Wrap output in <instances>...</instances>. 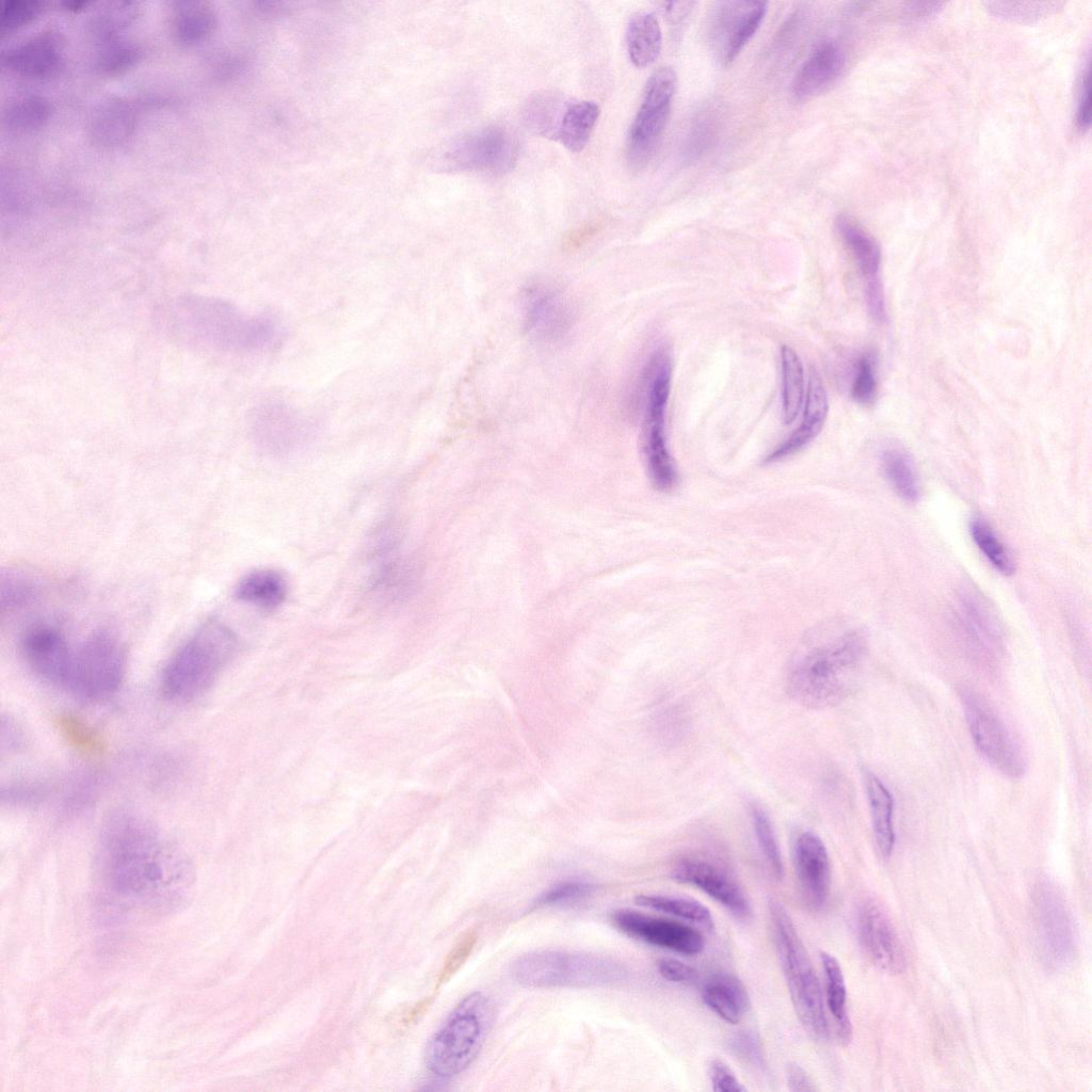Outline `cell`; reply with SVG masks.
Masks as SVG:
<instances>
[{
    "instance_id": "obj_1",
    "label": "cell",
    "mask_w": 1092,
    "mask_h": 1092,
    "mask_svg": "<svg viewBox=\"0 0 1092 1092\" xmlns=\"http://www.w3.org/2000/svg\"><path fill=\"white\" fill-rule=\"evenodd\" d=\"M98 866L108 897L140 911L178 908L194 882L187 856L152 824L128 813L115 814L105 824Z\"/></svg>"
},
{
    "instance_id": "obj_2",
    "label": "cell",
    "mask_w": 1092,
    "mask_h": 1092,
    "mask_svg": "<svg viewBox=\"0 0 1092 1092\" xmlns=\"http://www.w3.org/2000/svg\"><path fill=\"white\" fill-rule=\"evenodd\" d=\"M865 643L856 632L813 639L796 656L788 689L800 704L822 708L840 702L855 686Z\"/></svg>"
},
{
    "instance_id": "obj_3",
    "label": "cell",
    "mask_w": 1092,
    "mask_h": 1092,
    "mask_svg": "<svg viewBox=\"0 0 1092 1092\" xmlns=\"http://www.w3.org/2000/svg\"><path fill=\"white\" fill-rule=\"evenodd\" d=\"M238 648L236 635L226 625H202L171 657L162 674V691L174 701L203 694L218 678Z\"/></svg>"
},
{
    "instance_id": "obj_4",
    "label": "cell",
    "mask_w": 1092,
    "mask_h": 1092,
    "mask_svg": "<svg viewBox=\"0 0 1092 1092\" xmlns=\"http://www.w3.org/2000/svg\"><path fill=\"white\" fill-rule=\"evenodd\" d=\"M494 1021V1006L481 992L466 995L428 1042L425 1063L438 1077L464 1072L481 1050Z\"/></svg>"
},
{
    "instance_id": "obj_5",
    "label": "cell",
    "mask_w": 1092,
    "mask_h": 1092,
    "mask_svg": "<svg viewBox=\"0 0 1092 1092\" xmlns=\"http://www.w3.org/2000/svg\"><path fill=\"white\" fill-rule=\"evenodd\" d=\"M769 912L777 956L796 1014L809 1034L824 1040L829 1035V1022L813 963L784 906L771 901Z\"/></svg>"
},
{
    "instance_id": "obj_6",
    "label": "cell",
    "mask_w": 1092,
    "mask_h": 1092,
    "mask_svg": "<svg viewBox=\"0 0 1092 1092\" xmlns=\"http://www.w3.org/2000/svg\"><path fill=\"white\" fill-rule=\"evenodd\" d=\"M512 975L531 987L605 986L624 979L623 966L603 956L561 950H539L519 957Z\"/></svg>"
},
{
    "instance_id": "obj_7",
    "label": "cell",
    "mask_w": 1092,
    "mask_h": 1092,
    "mask_svg": "<svg viewBox=\"0 0 1092 1092\" xmlns=\"http://www.w3.org/2000/svg\"><path fill=\"white\" fill-rule=\"evenodd\" d=\"M125 671L126 654L118 639L95 631L75 651L66 687L87 701H103L118 690Z\"/></svg>"
},
{
    "instance_id": "obj_8",
    "label": "cell",
    "mask_w": 1092,
    "mask_h": 1092,
    "mask_svg": "<svg viewBox=\"0 0 1092 1092\" xmlns=\"http://www.w3.org/2000/svg\"><path fill=\"white\" fill-rule=\"evenodd\" d=\"M966 722L975 745L983 758L1000 773L1018 778L1027 760L1022 746L1005 722L979 696L963 694Z\"/></svg>"
},
{
    "instance_id": "obj_9",
    "label": "cell",
    "mask_w": 1092,
    "mask_h": 1092,
    "mask_svg": "<svg viewBox=\"0 0 1092 1092\" xmlns=\"http://www.w3.org/2000/svg\"><path fill=\"white\" fill-rule=\"evenodd\" d=\"M676 82L671 67H660L649 77L628 135L627 155L631 164L641 166L655 154L667 125Z\"/></svg>"
},
{
    "instance_id": "obj_10",
    "label": "cell",
    "mask_w": 1092,
    "mask_h": 1092,
    "mask_svg": "<svg viewBox=\"0 0 1092 1092\" xmlns=\"http://www.w3.org/2000/svg\"><path fill=\"white\" fill-rule=\"evenodd\" d=\"M518 144L507 129L489 126L469 132L448 145L441 157L449 171H483L502 174L517 157Z\"/></svg>"
},
{
    "instance_id": "obj_11",
    "label": "cell",
    "mask_w": 1092,
    "mask_h": 1092,
    "mask_svg": "<svg viewBox=\"0 0 1092 1092\" xmlns=\"http://www.w3.org/2000/svg\"><path fill=\"white\" fill-rule=\"evenodd\" d=\"M202 330L215 344L232 351H255L274 338L275 326L266 317H247L232 305L212 301L202 308Z\"/></svg>"
},
{
    "instance_id": "obj_12",
    "label": "cell",
    "mask_w": 1092,
    "mask_h": 1092,
    "mask_svg": "<svg viewBox=\"0 0 1092 1092\" xmlns=\"http://www.w3.org/2000/svg\"><path fill=\"white\" fill-rule=\"evenodd\" d=\"M767 13L761 1H721L709 17L708 35L719 59L735 60L759 29Z\"/></svg>"
},
{
    "instance_id": "obj_13",
    "label": "cell",
    "mask_w": 1092,
    "mask_h": 1092,
    "mask_svg": "<svg viewBox=\"0 0 1092 1092\" xmlns=\"http://www.w3.org/2000/svg\"><path fill=\"white\" fill-rule=\"evenodd\" d=\"M613 924L624 933L651 945L687 956L701 953L705 941L693 927L629 909L612 913Z\"/></svg>"
},
{
    "instance_id": "obj_14",
    "label": "cell",
    "mask_w": 1092,
    "mask_h": 1092,
    "mask_svg": "<svg viewBox=\"0 0 1092 1092\" xmlns=\"http://www.w3.org/2000/svg\"><path fill=\"white\" fill-rule=\"evenodd\" d=\"M1034 909L1043 957L1049 965L1064 967L1074 953V932L1065 902L1053 885L1042 883L1035 892Z\"/></svg>"
},
{
    "instance_id": "obj_15",
    "label": "cell",
    "mask_w": 1092,
    "mask_h": 1092,
    "mask_svg": "<svg viewBox=\"0 0 1092 1092\" xmlns=\"http://www.w3.org/2000/svg\"><path fill=\"white\" fill-rule=\"evenodd\" d=\"M837 231L853 256L865 283V298L871 318L882 323L886 319L885 299L880 279L881 251L878 242L851 216L838 215Z\"/></svg>"
},
{
    "instance_id": "obj_16",
    "label": "cell",
    "mask_w": 1092,
    "mask_h": 1092,
    "mask_svg": "<svg viewBox=\"0 0 1092 1092\" xmlns=\"http://www.w3.org/2000/svg\"><path fill=\"white\" fill-rule=\"evenodd\" d=\"M672 877L679 883L701 889L738 918H746L751 914L748 896L741 886L725 869L710 861L681 858L674 866Z\"/></svg>"
},
{
    "instance_id": "obj_17",
    "label": "cell",
    "mask_w": 1092,
    "mask_h": 1092,
    "mask_svg": "<svg viewBox=\"0 0 1092 1092\" xmlns=\"http://www.w3.org/2000/svg\"><path fill=\"white\" fill-rule=\"evenodd\" d=\"M251 428L256 441L274 453L296 448L310 433L307 420L291 405L278 401H267L256 406Z\"/></svg>"
},
{
    "instance_id": "obj_18",
    "label": "cell",
    "mask_w": 1092,
    "mask_h": 1092,
    "mask_svg": "<svg viewBox=\"0 0 1092 1092\" xmlns=\"http://www.w3.org/2000/svg\"><path fill=\"white\" fill-rule=\"evenodd\" d=\"M856 929L862 948L882 969L900 973L905 967V956L897 932L882 906L864 901L856 917Z\"/></svg>"
},
{
    "instance_id": "obj_19",
    "label": "cell",
    "mask_w": 1092,
    "mask_h": 1092,
    "mask_svg": "<svg viewBox=\"0 0 1092 1092\" xmlns=\"http://www.w3.org/2000/svg\"><path fill=\"white\" fill-rule=\"evenodd\" d=\"M21 652L38 676L55 685H67L75 652L59 629L46 624L30 627L21 638Z\"/></svg>"
},
{
    "instance_id": "obj_20",
    "label": "cell",
    "mask_w": 1092,
    "mask_h": 1092,
    "mask_svg": "<svg viewBox=\"0 0 1092 1092\" xmlns=\"http://www.w3.org/2000/svg\"><path fill=\"white\" fill-rule=\"evenodd\" d=\"M525 325L541 342H556L569 331L573 314L566 299L552 286H530L524 298Z\"/></svg>"
},
{
    "instance_id": "obj_21",
    "label": "cell",
    "mask_w": 1092,
    "mask_h": 1092,
    "mask_svg": "<svg viewBox=\"0 0 1092 1092\" xmlns=\"http://www.w3.org/2000/svg\"><path fill=\"white\" fill-rule=\"evenodd\" d=\"M793 861L805 903L821 909L830 895L831 866L823 841L812 832L801 833L793 846Z\"/></svg>"
},
{
    "instance_id": "obj_22",
    "label": "cell",
    "mask_w": 1092,
    "mask_h": 1092,
    "mask_svg": "<svg viewBox=\"0 0 1092 1092\" xmlns=\"http://www.w3.org/2000/svg\"><path fill=\"white\" fill-rule=\"evenodd\" d=\"M64 41L54 31H43L1 53L2 65L25 77L53 75L63 61Z\"/></svg>"
},
{
    "instance_id": "obj_23",
    "label": "cell",
    "mask_w": 1092,
    "mask_h": 1092,
    "mask_svg": "<svg viewBox=\"0 0 1092 1092\" xmlns=\"http://www.w3.org/2000/svg\"><path fill=\"white\" fill-rule=\"evenodd\" d=\"M845 53L838 43H820L803 62L792 81V94L799 100L810 99L828 90L845 67Z\"/></svg>"
},
{
    "instance_id": "obj_24",
    "label": "cell",
    "mask_w": 1092,
    "mask_h": 1092,
    "mask_svg": "<svg viewBox=\"0 0 1092 1092\" xmlns=\"http://www.w3.org/2000/svg\"><path fill=\"white\" fill-rule=\"evenodd\" d=\"M138 125V110L126 98L111 97L93 112L89 124L91 142L101 149H113L126 144Z\"/></svg>"
},
{
    "instance_id": "obj_25",
    "label": "cell",
    "mask_w": 1092,
    "mask_h": 1092,
    "mask_svg": "<svg viewBox=\"0 0 1092 1092\" xmlns=\"http://www.w3.org/2000/svg\"><path fill=\"white\" fill-rule=\"evenodd\" d=\"M667 404L646 402L644 410V453L648 473L655 487L671 491L677 481V472L669 453L664 417Z\"/></svg>"
},
{
    "instance_id": "obj_26",
    "label": "cell",
    "mask_w": 1092,
    "mask_h": 1092,
    "mask_svg": "<svg viewBox=\"0 0 1092 1092\" xmlns=\"http://www.w3.org/2000/svg\"><path fill=\"white\" fill-rule=\"evenodd\" d=\"M828 410V397L821 376L816 369L812 368L802 421L791 436L768 456L767 461L781 460L807 445L822 429Z\"/></svg>"
},
{
    "instance_id": "obj_27",
    "label": "cell",
    "mask_w": 1092,
    "mask_h": 1092,
    "mask_svg": "<svg viewBox=\"0 0 1092 1092\" xmlns=\"http://www.w3.org/2000/svg\"><path fill=\"white\" fill-rule=\"evenodd\" d=\"M705 1005L728 1024H738L750 1008V998L743 983L734 975L719 973L704 984Z\"/></svg>"
},
{
    "instance_id": "obj_28",
    "label": "cell",
    "mask_w": 1092,
    "mask_h": 1092,
    "mask_svg": "<svg viewBox=\"0 0 1092 1092\" xmlns=\"http://www.w3.org/2000/svg\"><path fill=\"white\" fill-rule=\"evenodd\" d=\"M218 17L213 6L206 1H176L171 13V29L174 37L183 45H194L206 39L215 29Z\"/></svg>"
},
{
    "instance_id": "obj_29",
    "label": "cell",
    "mask_w": 1092,
    "mask_h": 1092,
    "mask_svg": "<svg viewBox=\"0 0 1092 1092\" xmlns=\"http://www.w3.org/2000/svg\"><path fill=\"white\" fill-rule=\"evenodd\" d=\"M864 783L876 844L880 854L887 858L895 844L893 797L881 780L870 771H864Z\"/></svg>"
},
{
    "instance_id": "obj_30",
    "label": "cell",
    "mask_w": 1092,
    "mask_h": 1092,
    "mask_svg": "<svg viewBox=\"0 0 1092 1092\" xmlns=\"http://www.w3.org/2000/svg\"><path fill=\"white\" fill-rule=\"evenodd\" d=\"M140 12L141 6L136 1L106 2L90 16L87 33L97 45L121 38L122 32L134 22Z\"/></svg>"
},
{
    "instance_id": "obj_31",
    "label": "cell",
    "mask_w": 1092,
    "mask_h": 1092,
    "mask_svg": "<svg viewBox=\"0 0 1092 1092\" xmlns=\"http://www.w3.org/2000/svg\"><path fill=\"white\" fill-rule=\"evenodd\" d=\"M285 578L272 569H259L246 574L235 588V596L244 603L261 609L278 607L286 598Z\"/></svg>"
},
{
    "instance_id": "obj_32",
    "label": "cell",
    "mask_w": 1092,
    "mask_h": 1092,
    "mask_svg": "<svg viewBox=\"0 0 1092 1092\" xmlns=\"http://www.w3.org/2000/svg\"><path fill=\"white\" fill-rule=\"evenodd\" d=\"M627 50L637 67H646L655 62L661 50L662 34L657 17L653 13L635 14L628 23Z\"/></svg>"
},
{
    "instance_id": "obj_33",
    "label": "cell",
    "mask_w": 1092,
    "mask_h": 1092,
    "mask_svg": "<svg viewBox=\"0 0 1092 1092\" xmlns=\"http://www.w3.org/2000/svg\"><path fill=\"white\" fill-rule=\"evenodd\" d=\"M960 607L962 621L974 645L986 655L995 654L999 647L1000 636L997 623L987 607L971 593H965L961 597Z\"/></svg>"
},
{
    "instance_id": "obj_34",
    "label": "cell",
    "mask_w": 1092,
    "mask_h": 1092,
    "mask_svg": "<svg viewBox=\"0 0 1092 1092\" xmlns=\"http://www.w3.org/2000/svg\"><path fill=\"white\" fill-rule=\"evenodd\" d=\"M820 962L825 979V1000L835 1019L837 1034L842 1042L851 1037V1023L847 1011V986L838 960L826 951L820 952Z\"/></svg>"
},
{
    "instance_id": "obj_35",
    "label": "cell",
    "mask_w": 1092,
    "mask_h": 1092,
    "mask_svg": "<svg viewBox=\"0 0 1092 1092\" xmlns=\"http://www.w3.org/2000/svg\"><path fill=\"white\" fill-rule=\"evenodd\" d=\"M599 116V107L591 100H581L566 107L557 139L571 151H581Z\"/></svg>"
},
{
    "instance_id": "obj_36",
    "label": "cell",
    "mask_w": 1092,
    "mask_h": 1092,
    "mask_svg": "<svg viewBox=\"0 0 1092 1092\" xmlns=\"http://www.w3.org/2000/svg\"><path fill=\"white\" fill-rule=\"evenodd\" d=\"M883 472L897 495L913 503L919 498V483L911 456L902 448L889 446L882 452Z\"/></svg>"
},
{
    "instance_id": "obj_37",
    "label": "cell",
    "mask_w": 1092,
    "mask_h": 1092,
    "mask_svg": "<svg viewBox=\"0 0 1092 1092\" xmlns=\"http://www.w3.org/2000/svg\"><path fill=\"white\" fill-rule=\"evenodd\" d=\"M782 400L785 423H791L800 412L804 396L803 366L797 352L784 344L781 349Z\"/></svg>"
},
{
    "instance_id": "obj_38",
    "label": "cell",
    "mask_w": 1092,
    "mask_h": 1092,
    "mask_svg": "<svg viewBox=\"0 0 1092 1092\" xmlns=\"http://www.w3.org/2000/svg\"><path fill=\"white\" fill-rule=\"evenodd\" d=\"M51 108L48 100L38 95L21 96L5 108L2 122L4 127L17 133L34 131L48 121Z\"/></svg>"
},
{
    "instance_id": "obj_39",
    "label": "cell",
    "mask_w": 1092,
    "mask_h": 1092,
    "mask_svg": "<svg viewBox=\"0 0 1092 1092\" xmlns=\"http://www.w3.org/2000/svg\"><path fill=\"white\" fill-rule=\"evenodd\" d=\"M635 901L641 906L697 924L704 928H713V918L710 911L697 900L676 896L641 894L636 897Z\"/></svg>"
},
{
    "instance_id": "obj_40",
    "label": "cell",
    "mask_w": 1092,
    "mask_h": 1092,
    "mask_svg": "<svg viewBox=\"0 0 1092 1092\" xmlns=\"http://www.w3.org/2000/svg\"><path fill=\"white\" fill-rule=\"evenodd\" d=\"M143 55L144 50L140 44L117 38L98 45L93 67L101 75L116 76L134 67Z\"/></svg>"
},
{
    "instance_id": "obj_41",
    "label": "cell",
    "mask_w": 1092,
    "mask_h": 1092,
    "mask_svg": "<svg viewBox=\"0 0 1092 1092\" xmlns=\"http://www.w3.org/2000/svg\"><path fill=\"white\" fill-rule=\"evenodd\" d=\"M969 531L977 547L996 571L1006 576L1014 573V562L1010 552L984 519L974 517L969 524Z\"/></svg>"
},
{
    "instance_id": "obj_42",
    "label": "cell",
    "mask_w": 1092,
    "mask_h": 1092,
    "mask_svg": "<svg viewBox=\"0 0 1092 1092\" xmlns=\"http://www.w3.org/2000/svg\"><path fill=\"white\" fill-rule=\"evenodd\" d=\"M58 728L68 744L86 755H99L106 744L101 735L83 719L62 713L57 718Z\"/></svg>"
},
{
    "instance_id": "obj_43",
    "label": "cell",
    "mask_w": 1092,
    "mask_h": 1092,
    "mask_svg": "<svg viewBox=\"0 0 1092 1092\" xmlns=\"http://www.w3.org/2000/svg\"><path fill=\"white\" fill-rule=\"evenodd\" d=\"M38 590V584L33 577L18 571L4 572L1 579L2 611H13L26 607L37 597Z\"/></svg>"
},
{
    "instance_id": "obj_44",
    "label": "cell",
    "mask_w": 1092,
    "mask_h": 1092,
    "mask_svg": "<svg viewBox=\"0 0 1092 1092\" xmlns=\"http://www.w3.org/2000/svg\"><path fill=\"white\" fill-rule=\"evenodd\" d=\"M751 817L760 854L772 876L780 880L784 874V866L770 820L767 814L755 804L751 805Z\"/></svg>"
},
{
    "instance_id": "obj_45",
    "label": "cell",
    "mask_w": 1092,
    "mask_h": 1092,
    "mask_svg": "<svg viewBox=\"0 0 1092 1092\" xmlns=\"http://www.w3.org/2000/svg\"><path fill=\"white\" fill-rule=\"evenodd\" d=\"M560 101L552 94H543L531 101L527 109V121L539 133L557 138L563 113ZM565 111V110H564Z\"/></svg>"
},
{
    "instance_id": "obj_46",
    "label": "cell",
    "mask_w": 1092,
    "mask_h": 1092,
    "mask_svg": "<svg viewBox=\"0 0 1092 1092\" xmlns=\"http://www.w3.org/2000/svg\"><path fill=\"white\" fill-rule=\"evenodd\" d=\"M719 119L714 109H706L697 114L684 145V155L688 159L696 158L711 145L719 129Z\"/></svg>"
},
{
    "instance_id": "obj_47",
    "label": "cell",
    "mask_w": 1092,
    "mask_h": 1092,
    "mask_svg": "<svg viewBox=\"0 0 1092 1092\" xmlns=\"http://www.w3.org/2000/svg\"><path fill=\"white\" fill-rule=\"evenodd\" d=\"M45 3L36 0H5L0 4V33H11L29 23L44 9Z\"/></svg>"
},
{
    "instance_id": "obj_48",
    "label": "cell",
    "mask_w": 1092,
    "mask_h": 1092,
    "mask_svg": "<svg viewBox=\"0 0 1092 1092\" xmlns=\"http://www.w3.org/2000/svg\"><path fill=\"white\" fill-rule=\"evenodd\" d=\"M594 885L580 880H566L547 888L534 901L533 905L552 906L573 903L590 896Z\"/></svg>"
},
{
    "instance_id": "obj_49",
    "label": "cell",
    "mask_w": 1092,
    "mask_h": 1092,
    "mask_svg": "<svg viewBox=\"0 0 1092 1092\" xmlns=\"http://www.w3.org/2000/svg\"><path fill=\"white\" fill-rule=\"evenodd\" d=\"M851 396L862 405L871 404L877 396V378L871 356L864 355L856 364Z\"/></svg>"
},
{
    "instance_id": "obj_50",
    "label": "cell",
    "mask_w": 1092,
    "mask_h": 1092,
    "mask_svg": "<svg viewBox=\"0 0 1092 1092\" xmlns=\"http://www.w3.org/2000/svg\"><path fill=\"white\" fill-rule=\"evenodd\" d=\"M711 1088L716 1092H744L746 1088L739 1081L733 1070L720 1059L711 1061L708 1070Z\"/></svg>"
},
{
    "instance_id": "obj_51",
    "label": "cell",
    "mask_w": 1092,
    "mask_h": 1092,
    "mask_svg": "<svg viewBox=\"0 0 1092 1092\" xmlns=\"http://www.w3.org/2000/svg\"><path fill=\"white\" fill-rule=\"evenodd\" d=\"M657 969L661 977L675 983L691 982L697 975L692 966L672 958L660 959L657 962Z\"/></svg>"
},
{
    "instance_id": "obj_52",
    "label": "cell",
    "mask_w": 1092,
    "mask_h": 1092,
    "mask_svg": "<svg viewBox=\"0 0 1092 1092\" xmlns=\"http://www.w3.org/2000/svg\"><path fill=\"white\" fill-rule=\"evenodd\" d=\"M734 1050L745 1061L761 1065L762 1054L758 1040L751 1033L740 1034L734 1040Z\"/></svg>"
},
{
    "instance_id": "obj_53",
    "label": "cell",
    "mask_w": 1092,
    "mask_h": 1092,
    "mask_svg": "<svg viewBox=\"0 0 1092 1092\" xmlns=\"http://www.w3.org/2000/svg\"><path fill=\"white\" fill-rule=\"evenodd\" d=\"M1077 125L1079 129L1086 130L1090 126L1091 122V105H1090V64L1086 67V73L1082 76L1081 90L1078 101Z\"/></svg>"
},
{
    "instance_id": "obj_54",
    "label": "cell",
    "mask_w": 1092,
    "mask_h": 1092,
    "mask_svg": "<svg viewBox=\"0 0 1092 1092\" xmlns=\"http://www.w3.org/2000/svg\"><path fill=\"white\" fill-rule=\"evenodd\" d=\"M786 1080L788 1089L793 1092H810L817 1090L815 1083L804 1069L797 1063L788 1064L786 1069Z\"/></svg>"
},
{
    "instance_id": "obj_55",
    "label": "cell",
    "mask_w": 1092,
    "mask_h": 1092,
    "mask_svg": "<svg viewBox=\"0 0 1092 1092\" xmlns=\"http://www.w3.org/2000/svg\"><path fill=\"white\" fill-rule=\"evenodd\" d=\"M693 4L694 2H667L663 3V11L671 21H678L688 16Z\"/></svg>"
},
{
    "instance_id": "obj_56",
    "label": "cell",
    "mask_w": 1092,
    "mask_h": 1092,
    "mask_svg": "<svg viewBox=\"0 0 1092 1092\" xmlns=\"http://www.w3.org/2000/svg\"><path fill=\"white\" fill-rule=\"evenodd\" d=\"M940 7L938 3H912L911 7L908 9L909 16L912 18H922L934 14Z\"/></svg>"
},
{
    "instance_id": "obj_57",
    "label": "cell",
    "mask_w": 1092,
    "mask_h": 1092,
    "mask_svg": "<svg viewBox=\"0 0 1092 1092\" xmlns=\"http://www.w3.org/2000/svg\"><path fill=\"white\" fill-rule=\"evenodd\" d=\"M91 2L87 0H65L61 2V5L71 12H78L86 7Z\"/></svg>"
}]
</instances>
